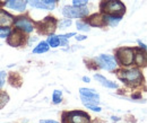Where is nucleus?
I'll return each mask as SVG.
<instances>
[{
  "label": "nucleus",
  "instance_id": "nucleus-1",
  "mask_svg": "<svg viewBox=\"0 0 147 123\" xmlns=\"http://www.w3.org/2000/svg\"><path fill=\"white\" fill-rule=\"evenodd\" d=\"M101 10L110 16H121L125 14V6L119 0H108L101 5Z\"/></svg>",
  "mask_w": 147,
  "mask_h": 123
},
{
  "label": "nucleus",
  "instance_id": "nucleus-2",
  "mask_svg": "<svg viewBox=\"0 0 147 123\" xmlns=\"http://www.w3.org/2000/svg\"><path fill=\"white\" fill-rule=\"evenodd\" d=\"M63 123H90V116L84 112H70L63 115Z\"/></svg>",
  "mask_w": 147,
  "mask_h": 123
},
{
  "label": "nucleus",
  "instance_id": "nucleus-3",
  "mask_svg": "<svg viewBox=\"0 0 147 123\" xmlns=\"http://www.w3.org/2000/svg\"><path fill=\"white\" fill-rule=\"evenodd\" d=\"M119 77L127 81L129 84H138L142 80V73L136 69H131V70L120 71L119 72Z\"/></svg>",
  "mask_w": 147,
  "mask_h": 123
},
{
  "label": "nucleus",
  "instance_id": "nucleus-4",
  "mask_svg": "<svg viewBox=\"0 0 147 123\" xmlns=\"http://www.w3.org/2000/svg\"><path fill=\"white\" fill-rule=\"evenodd\" d=\"M62 14L68 18H78L84 17L88 14V10L86 8H82V7H70V6H66L62 9Z\"/></svg>",
  "mask_w": 147,
  "mask_h": 123
},
{
  "label": "nucleus",
  "instance_id": "nucleus-5",
  "mask_svg": "<svg viewBox=\"0 0 147 123\" xmlns=\"http://www.w3.org/2000/svg\"><path fill=\"white\" fill-rule=\"evenodd\" d=\"M96 61L101 65V67L103 69L108 71H112L115 69L117 67V61L114 59V56L112 55H107V54H102L98 58H96Z\"/></svg>",
  "mask_w": 147,
  "mask_h": 123
},
{
  "label": "nucleus",
  "instance_id": "nucleus-6",
  "mask_svg": "<svg viewBox=\"0 0 147 123\" xmlns=\"http://www.w3.org/2000/svg\"><path fill=\"white\" fill-rule=\"evenodd\" d=\"M118 58H119V61L121 62V65L123 66H130L134 61V50L132 49H129V48H125V49H120L118 53H117Z\"/></svg>",
  "mask_w": 147,
  "mask_h": 123
},
{
  "label": "nucleus",
  "instance_id": "nucleus-7",
  "mask_svg": "<svg viewBox=\"0 0 147 123\" xmlns=\"http://www.w3.org/2000/svg\"><path fill=\"white\" fill-rule=\"evenodd\" d=\"M15 26H16L17 28H19V30L24 31V32H27V33H30V32L33 31V25H32V23H31L28 19H26V18H19L18 20L15 22Z\"/></svg>",
  "mask_w": 147,
  "mask_h": 123
},
{
  "label": "nucleus",
  "instance_id": "nucleus-8",
  "mask_svg": "<svg viewBox=\"0 0 147 123\" xmlns=\"http://www.w3.org/2000/svg\"><path fill=\"white\" fill-rule=\"evenodd\" d=\"M8 43L11 46H19V45H22L24 43V35L20 32L16 31V32H14L11 35L9 36Z\"/></svg>",
  "mask_w": 147,
  "mask_h": 123
},
{
  "label": "nucleus",
  "instance_id": "nucleus-9",
  "mask_svg": "<svg viewBox=\"0 0 147 123\" xmlns=\"http://www.w3.org/2000/svg\"><path fill=\"white\" fill-rule=\"evenodd\" d=\"M6 7L18 10V11H24L26 7V1L24 0H8L6 2Z\"/></svg>",
  "mask_w": 147,
  "mask_h": 123
},
{
  "label": "nucleus",
  "instance_id": "nucleus-10",
  "mask_svg": "<svg viewBox=\"0 0 147 123\" xmlns=\"http://www.w3.org/2000/svg\"><path fill=\"white\" fill-rule=\"evenodd\" d=\"M14 23V18L6 11L0 10V27H9Z\"/></svg>",
  "mask_w": 147,
  "mask_h": 123
},
{
  "label": "nucleus",
  "instance_id": "nucleus-11",
  "mask_svg": "<svg viewBox=\"0 0 147 123\" xmlns=\"http://www.w3.org/2000/svg\"><path fill=\"white\" fill-rule=\"evenodd\" d=\"M42 27L44 28L43 33H53L55 30V20L53 18L48 17L44 23H42Z\"/></svg>",
  "mask_w": 147,
  "mask_h": 123
},
{
  "label": "nucleus",
  "instance_id": "nucleus-12",
  "mask_svg": "<svg viewBox=\"0 0 147 123\" xmlns=\"http://www.w3.org/2000/svg\"><path fill=\"white\" fill-rule=\"evenodd\" d=\"M35 7L36 8H42V9H48V10L55 9V0H37Z\"/></svg>",
  "mask_w": 147,
  "mask_h": 123
},
{
  "label": "nucleus",
  "instance_id": "nucleus-13",
  "mask_svg": "<svg viewBox=\"0 0 147 123\" xmlns=\"http://www.w3.org/2000/svg\"><path fill=\"white\" fill-rule=\"evenodd\" d=\"M79 93L82 96L84 97H87V98H92V99H96V101H100V96L98 94H96L95 90L93 89H87V88H80L79 89Z\"/></svg>",
  "mask_w": 147,
  "mask_h": 123
},
{
  "label": "nucleus",
  "instance_id": "nucleus-14",
  "mask_svg": "<svg viewBox=\"0 0 147 123\" xmlns=\"http://www.w3.org/2000/svg\"><path fill=\"white\" fill-rule=\"evenodd\" d=\"M90 24L92 26H97V27H101L105 24V20L104 17L101 16V15H93L92 17L90 18Z\"/></svg>",
  "mask_w": 147,
  "mask_h": 123
},
{
  "label": "nucleus",
  "instance_id": "nucleus-15",
  "mask_svg": "<svg viewBox=\"0 0 147 123\" xmlns=\"http://www.w3.org/2000/svg\"><path fill=\"white\" fill-rule=\"evenodd\" d=\"M95 79L98 81V83H101L103 86H105V87L108 88H117V84H114V83H112L110 80H108V79H105L103 76H101V75H95Z\"/></svg>",
  "mask_w": 147,
  "mask_h": 123
},
{
  "label": "nucleus",
  "instance_id": "nucleus-16",
  "mask_svg": "<svg viewBox=\"0 0 147 123\" xmlns=\"http://www.w3.org/2000/svg\"><path fill=\"white\" fill-rule=\"evenodd\" d=\"M134 59L138 66H146V54H145V52L142 53L139 51L136 54V58H134Z\"/></svg>",
  "mask_w": 147,
  "mask_h": 123
},
{
  "label": "nucleus",
  "instance_id": "nucleus-17",
  "mask_svg": "<svg viewBox=\"0 0 147 123\" xmlns=\"http://www.w3.org/2000/svg\"><path fill=\"white\" fill-rule=\"evenodd\" d=\"M48 50H49V44H48L47 42H41L36 48L33 50V52L34 53H44V52H47Z\"/></svg>",
  "mask_w": 147,
  "mask_h": 123
},
{
  "label": "nucleus",
  "instance_id": "nucleus-18",
  "mask_svg": "<svg viewBox=\"0 0 147 123\" xmlns=\"http://www.w3.org/2000/svg\"><path fill=\"white\" fill-rule=\"evenodd\" d=\"M120 17H114V16H104V20H105V24L108 23L111 26H117L118 23L120 22Z\"/></svg>",
  "mask_w": 147,
  "mask_h": 123
},
{
  "label": "nucleus",
  "instance_id": "nucleus-19",
  "mask_svg": "<svg viewBox=\"0 0 147 123\" xmlns=\"http://www.w3.org/2000/svg\"><path fill=\"white\" fill-rule=\"evenodd\" d=\"M48 44H49L51 48H57V46H59V44H60L59 37L55 35H50L48 37Z\"/></svg>",
  "mask_w": 147,
  "mask_h": 123
},
{
  "label": "nucleus",
  "instance_id": "nucleus-20",
  "mask_svg": "<svg viewBox=\"0 0 147 123\" xmlns=\"http://www.w3.org/2000/svg\"><path fill=\"white\" fill-rule=\"evenodd\" d=\"M61 99H62V93H61L60 90H55V91H53V95H52V101H53V103H55V104H58V103L61 102Z\"/></svg>",
  "mask_w": 147,
  "mask_h": 123
},
{
  "label": "nucleus",
  "instance_id": "nucleus-21",
  "mask_svg": "<svg viewBox=\"0 0 147 123\" xmlns=\"http://www.w3.org/2000/svg\"><path fill=\"white\" fill-rule=\"evenodd\" d=\"M8 99H9V97L6 93H0V108H2L8 103Z\"/></svg>",
  "mask_w": 147,
  "mask_h": 123
},
{
  "label": "nucleus",
  "instance_id": "nucleus-22",
  "mask_svg": "<svg viewBox=\"0 0 147 123\" xmlns=\"http://www.w3.org/2000/svg\"><path fill=\"white\" fill-rule=\"evenodd\" d=\"M82 101L84 104H93V105H96L100 103V101H96V99H92V98H87V97H84L82 96Z\"/></svg>",
  "mask_w": 147,
  "mask_h": 123
},
{
  "label": "nucleus",
  "instance_id": "nucleus-23",
  "mask_svg": "<svg viewBox=\"0 0 147 123\" xmlns=\"http://www.w3.org/2000/svg\"><path fill=\"white\" fill-rule=\"evenodd\" d=\"M77 28L80 30V31H85V32L90 31L88 25H87V24H84V23H82V22H77Z\"/></svg>",
  "mask_w": 147,
  "mask_h": 123
},
{
  "label": "nucleus",
  "instance_id": "nucleus-24",
  "mask_svg": "<svg viewBox=\"0 0 147 123\" xmlns=\"http://www.w3.org/2000/svg\"><path fill=\"white\" fill-rule=\"evenodd\" d=\"M88 0H73V3L75 7H83L87 3Z\"/></svg>",
  "mask_w": 147,
  "mask_h": 123
},
{
  "label": "nucleus",
  "instance_id": "nucleus-25",
  "mask_svg": "<svg viewBox=\"0 0 147 123\" xmlns=\"http://www.w3.org/2000/svg\"><path fill=\"white\" fill-rule=\"evenodd\" d=\"M8 34H9V28H3V30L0 28V37H1V38L7 37Z\"/></svg>",
  "mask_w": 147,
  "mask_h": 123
},
{
  "label": "nucleus",
  "instance_id": "nucleus-26",
  "mask_svg": "<svg viewBox=\"0 0 147 123\" xmlns=\"http://www.w3.org/2000/svg\"><path fill=\"white\" fill-rule=\"evenodd\" d=\"M70 24H71V22H70L69 19H65V20H62V22L60 23V28L68 27V26H70Z\"/></svg>",
  "mask_w": 147,
  "mask_h": 123
},
{
  "label": "nucleus",
  "instance_id": "nucleus-27",
  "mask_svg": "<svg viewBox=\"0 0 147 123\" xmlns=\"http://www.w3.org/2000/svg\"><path fill=\"white\" fill-rule=\"evenodd\" d=\"M5 78H6V72H5V71H1V72H0V88L3 86Z\"/></svg>",
  "mask_w": 147,
  "mask_h": 123
},
{
  "label": "nucleus",
  "instance_id": "nucleus-28",
  "mask_svg": "<svg viewBox=\"0 0 147 123\" xmlns=\"http://www.w3.org/2000/svg\"><path fill=\"white\" fill-rule=\"evenodd\" d=\"M85 105L87 106V108H90V110H92V111H96V112H100V111H101V107L93 105V104H85Z\"/></svg>",
  "mask_w": 147,
  "mask_h": 123
},
{
  "label": "nucleus",
  "instance_id": "nucleus-29",
  "mask_svg": "<svg viewBox=\"0 0 147 123\" xmlns=\"http://www.w3.org/2000/svg\"><path fill=\"white\" fill-rule=\"evenodd\" d=\"M27 2H28V5H31L32 7H35V5H36L37 0H26Z\"/></svg>",
  "mask_w": 147,
  "mask_h": 123
},
{
  "label": "nucleus",
  "instance_id": "nucleus-30",
  "mask_svg": "<svg viewBox=\"0 0 147 123\" xmlns=\"http://www.w3.org/2000/svg\"><path fill=\"white\" fill-rule=\"evenodd\" d=\"M38 123H58V122L52 121V120H42V121H40Z\"/></svg>",
  "mask_w": 147,
  "mask_h": 123
},
{
  "label": "nucleus",
  "instance_id": "nucleus-31",
  "mask_svg": "<svg viewBox=\"0 0 147 123\" xmlns=\"http://www.w3.org/2000/svg\"><path fill=\"white\" fill-rule=\"evenodd\" d=\"M78 41H82V40H85L86 38V36H84V35H78L77 37H76Z\"/></svg>",
  "mask_w": 147,
  "mask_h": 123
},
{
  "label": "nucleus",
  "instance_id": "nucleus-32",
  "mask_svg": "<svg viewBox=\"0 0 147 123\" xmlns=\"http://www.w3.org/2000/svg\"><path fill=\"white\" fill-rule=\"evenodd\" d=\"M83 80H84V81H86V83H90V78H88V77H84V78H83Z\"/></svg>",
  "mask_w": 147,
  "mask_h": 123
}]
</instances>
